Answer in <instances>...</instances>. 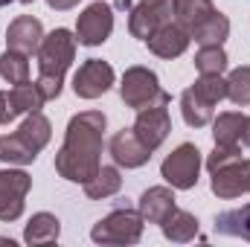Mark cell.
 <instances>
[{"mask_svg":"<svg viewBox=\"0 0 250 247\" xmlns=\"http://www.w3.org/2000/svg\"><path fill=\"white\" fill-rule=\"evenodd\" d=\"M105 114L82 111L67 123L64 143L56 154V172L70 184H87L102 166V137H105Z\"/></svg>","mask_w":250,"mask_h":247,"instance_id":"6da1fadb","label":"cell"},{"mask_svg":"<svg viewBox=\"0 0 250 247\" xmlns=\"http://www.w3.org/2000/svg\"><path fill=\"white\" fill-rule=\"evenodd\" d=\"M76 35L70 29H53L50 35H44L41 47H38V90L44 93V99H59L62 96V84H64V76L70 70V64L76 59Z\"/></svg>","mask_w":250,"mask_h":247,"instance_id":"7a4b0ae2","label":"cell"},{"mask_svg":"<svg viewBox=\"0 0 250 247\" xmlns=\"http://www.w3.org/2000/svg\"><path fill=\"white\" fill-rule=\"evenodd\" d=\"M53 137V125L50 120L35 111V114H26V120L21 123V128L9 137L0 140V160L6 166H26V163H35V157L47 148Z\"/></svg>","mask_w":250,"mask_h":247,"instance_id":"3957f363","label":"cell"},{"mask_svg":"<svg viewBox=\"0 0 250 247\" xmlns=\"http://www.w3.org/2000/svg\"><path fill=\"white\" fill-rule=\"evenodd\" d=\"M120 96L128 108L134 111H143V108H151V105H169L172 96L160 87V79L154 70L148 67H128L123 73V82H120Z\"/></svg>","mask_w":250,"mask_h":247,"instance_id":"277c9868","label":"cell"},{"mask_svg":"<svg viewBox=\"0 0 250 247\" xmlns=\"http://www.w3.org/2000/svg\"><path fill=\"white\" fill-rule=\"evenodd\" d=\"M143 215L140 209H128V206H117L114 212H108L102 221L93 224L90 239L96 245H137L143 236Z\"/></svg>","mask_w":250,"mask_h":247,"instance_id":"5b68a950","label":"cell"},{"mask_svg":"<svg viewBox=\"0 0 250 247\" xmlns=\"http://www.w3.org/2000/svg\"><path fill=\"white\" fill-rule=\"evenodd\" d=\"M114 32V6L105 0H96L84 6V12L76 18V41L82 47H99Z\"/></svg>","mask_w":250,"mask_h":247,"instance_id":"8992f818","label":"cell"},{"mask_svg":"<svg viewBox=\"0 0 250 247\" xmlns=\"http://www.w3.org/2000/svg\"><path fill=\"white\" fill-rule=\"evenodd\" d=\"M163 181L172 189H192L198 186V175H201V151L192 143H181L160 166Z\"/></svg>","mask_w":250,"mask_h":247,"instance_id":"52a82bcc","label":"cell"},{"mask_svg":"<svg viewBox=\"0 0 250 247\" xmlns=\"http://www.w3.org/2000/svg\"><path fill=\"white\" fill-rule=\"evenodd\" d=\"M32 178L23 169H0V221H18L26 206Z\"/></svg>","mask_w":250,"mask_h":247,"instance_id":"ba28073f","label":"cell"},{"mask_svg":"<svg viewBox=\"0 0 250 247\" xmlns=\"http://www.w3.org/2000/svg\"><path fill=\"white\" fill-rule=\"evenodd\" d=\"M172 15H175V0H140L137 6H131L128 32L137 41H146L154 29L169 23Z\"/></svg>","mask_w":250,"mask_h":247,"instance_id":"9c48e42d","label":"cell"},{"mask_svg":"<svg viewBox=\"0 0 250 247\" xmlns=\"http://www.w3.org/2000/svg\"><path fill=\"white\" fill-rule=\"evenodd\" d=\"M114 79H117V73H114V67L108 62L87 59L73 76V93L79 99H99V96H105L111 90Z\"/></svg>","mask_w":250,"mask_h":247,"instance_id":"30bf717a","label":"cell"},{"mask_svg":"<svg viewBox=\"0 0 250 247\" xmlns=\"http://www.w3.org/2000/svg\"><path fill=\"white\" fill-rule=\"evenodd\" d=\"M172 131V117H169V105H151V108H143L137 111V120H134V134L143 140L146 148L157 151L166 137Z\"/></svg>","mask_w":250,"mask_h":247,"instance_id":"8fae6325","label":"cell"},{"mask_svg":"<svg viewBox=\"0 0 250 247\" xmlns=\"http://www.w3.org/2000/svg\"><path fill=\"white\" fill-rule=\"evenodd\" d=\"M108 151H111L114 163L123 166V169H140V166H146L148 157H151V148L143 145V140L134 134V128L117 131V134L111 137V143H108Z\"/></svg>","mask_w":250,"mask_h":247,"instance_id":"7c38bea8","label":"cell"},{"mask_svg":"<svg viewBox=\"0 0 250 247\" xmlns=\"http://www.w3.org/2000/svg\"><path fill=\"white\" fill-rule=\"evenodd\" d=\"M189 32L178 23V21H169V23H163L160 29H154L143 44L157 56V59H178V56H184L189 47Z\"/></svg>","mask_w":250,"mask_h":247,"instance_id":"4fadbf2b","label":"cell"},{"mask_svg":"<svg viewBox=\"0 0 250 247\" xmlns=\"http://www.w3.org/2000/svg\"><path fill=\"white\" fill-rule=\"evenodd\" d=\"M41 41H44V26H41V21L32 18V15H18V18L9 23V29H6V47H9V50H18V53H23V56L38 53Z\"/></svg>","mask_w":250,"mask_h":247,"instance_id":"5bb4252c","label":"cell"},{"mask_svg":"<svg viewBox=\"0 0 250 247\" xmlns=\"http://www.w3.org/2000/svg\"><path fill=\"white\" fill-rule=\"evenodd\" d=\"M212 195L224 198V201H233L239 198L242 192H248V169H245V160H233L221 169L212 172V181H209Z\"/></svg>","mask_w":250,"mask_h":247,"instance_id":"9a60e30c","label":"cell"},{"mask_svg":"<svg viewBox=\"0 0 250 247\" xmlns=\"http://www.w3.org/2000/svg\"><path fill=\"white\" fill-rule=\"evenodd\" d=\"M137 209H140L146 224H160L175 209V189L172 186H151V189H146L140 195Z\"/></svg>","mask_w":250,"mask_h":247,"instance_id":"2e32d148","label":"cell"},{"mask_svg":"<svg viewBox=\"0 0 250 247\" xmlns=\"http://www.w3.org/2000/svg\"><path fill=\"white\" fill-rule=\"evenodd\" d=\"M59 236H62V221L53 212H35L29 218V224L23 227V242L32 247L53 245V242H59Z\"/></svg>","mask_w":250,"mask_h":247,"instance_id":"e0dca14e","label":"cell"},{"mask_svg":"<svg viewBox=\"0 0 250 247\" xmlns=\"http://www.w3.org/2000/svg\"><path fill=\"white\" fill-rule=\"evenodd\" d=\"M160 230H163V236L169 239V242H178V245H187L192 242L195 236H198V218L187 212V209H172L163 221H160Z\"/></svg>","mask_w":250,"mask_h":247,"instance_id":"ac0fdd59","label":"cell"},{"mask_svg":"<svg viewBox=\"0 0 250 247\" xmlns=\"http://www.w3.org/2000/svg\"><path fill=\"white\" fill-rule=\"evenodd\" d=\"M227 35H230V18H227V15H221L218 9H215L204 23H198V26L189 32V38H192L195 44H201V47L224 44V41H227Z\"/></svg>","mask_w":250,"mask_h":247,"instance_id":"d6986e66","label":"cell"},{"mask_svg":"<svg viewBox=\"0 0 250 247\" xmlns=\"http://www.w3.org/2000/svg\"><path fill=\"white\" fill-rule=\"evenodd\" d=\"M215 233L250 242V204L239 209H224L221 215H215Z\"/></svg>","mask_w":250,"mask_h":247,"instance_id":"ffe728a7","label":"cell"},{"mask_svg":"<svg viewBox=\"0 0 250 247\" xmlns=\"http://www.w3.org/2000/svg\"><path fill=\"white\" fill-rule=\"evenodd\" d=\"M123 189V175L117 166H99V172L84 184V195L93 198V201H102V198H111Z\"/></svg>","mask_w":250,"mask_h":247,"instance_id":"44dd1931","label":"cell"},{"mask_svg":"<svg viewBox=\"0 0 250 247\" xmlns=\"http://www.w3.org/2000/svg\"><path fill=\"white\" fill-rule=\"evenodd\" d=\"M212 108L215 105H209L207 99H201L192 87L181 93V114H184V123L189 128H204V125L212 123Z\"/></svg>","mask_w":250,"mask_h":247,"instance_id":"7402d4cb","label":"cell"},{"mask_svg":"<svg viewBox=\"0 0 250 247\" xmlns=\"http://www.w3.org/2000/svg\"><path fill=\"white\" fill-rule=\"evenodd\" d=\"M212 12H215L212 0H175V21L187 32H192L198 23H204Z\"/></svg>","mask_w":250,"mask_h":247,"instance_id":"603a6c76","label":"cell"},{"mask_svg":"<svg viewBox=\"0 0 250 247\" xmlns=\"http://www.w3.org/2000/svg\"><path fill=\"white\" fill-rule=\"evenodd\" d=\"M242 125L245 117L236 114V111H227V114H218L212 120V137L218 145H239L242 143Z\"/></svg>","mask_w":250,"mask_h":247,"instance_id":"cb8c5ba5","label":"cell"},{"mask_svg":"<svg viewBox=\"0 0 250 247\" xmlns=\"http://www.w3.org/2000/svg\"><path fill=\"white\" fill-rule=\"evenodd\" d=\"M0 76L9 84H23L29 82V56L18 53V50H6L0 56Z\"/></svg>","mask_w":250,"mask_h":247,"instance_id":"d4e9b609","label":"cell"},{"mask_svg":"<svg viewBox=\"0 0 250 247\" xmlns=\"http://www.w3.org/2000/svg\"><path fill=\"white\" fill-rule=\"evenodd\" d=\"M195 67L201 76H218L227 70V53L221 44H209V47H201L195 53Z\"/></svg>","mask_w":250,"mask_h":247,"instance_id":"484cf974","label":"cell"},{"mask_svg":"<svg viewBox=\"0 0 250 247\" xmlns=\"http://www.w3.org/2000/svg\"><path fill=\"white\" fill-rule=\"evenodd\" d=\"M9 93H12V99H15V105H18V111H21V114H35V111H41V108H44V102H47L35 82L15 84Z\"/></svg>","mask_w":250,"mask_h":247,"instance_id":"4316f807","label":"cell"},{"mask_svg":"<svg viewBox=\"0 0 250 247\" xmlns=\"http://www.w3.org/2000/svg\"><path fill=\"white\" fill-rule=\"evenodd\" d=\"M227 99L233 105H250V67H236L230 76H227Z\"/></svg>","mask_w":250,"mask_h":247,"instance_id":"83f0119b","label":"cell"},{"mask_svg":"<svg viewBox=\"0 0 250 247\" xmlns=\"http://www.w3.org/2000/svg\"><path fill=\"white\" fill-rule=\"evenodd\" d=\"M192 90H195L201 99H207L209 105H218L221 99H227V79H221V73H218V76H201V79L192 84Z\"/></svg>","mask_w":250,"mask_h":247,"instance_id":"f1b7e54d","label":"cell"},{"mask_svg":"<svg viewBox=\"0 0 250 247\" xmlns=\"http://www.w3.org/2000/svg\"><path fill=\"white\" fill-rule=\"evenodd\" d=\"M233 160H242V148H239V145H218V143H215L212 154L207 157V169H209V175H212L215 169H221V166H227V163H233Z\"/></svg>","mask_w":250,"mask_h":247,"instance_id":"f546056e","label":"cell"},{"mask_svg":"<svg viewBox=\"0 0 250 247\" xmlns=\"http://www.w3.org/2000/svg\"><path fill=\"white\" fill-rule=\"evenodd\" d=\"M18 114H21V111H18V105H15V99H12V93H9V90H0V125L15 123Z\"/></svg>","mask_w":250,"mask_h":247,"instance_id":"4dcf8cb0","label":"cell"},{"mask_svg":"<svg viewBox=\"0 0 250 247\" xmlns=\"http://www.w3.org/2000/svg\"><path fill=\"white\" fill-rule=\"evenodd\" d=\"M82 0H47V6L50 9H56V12H70V9H76Z\"/></svg>","mask_w":250,"mask_h":247,"instance_id":"1f68e13d","label":"cell"},{"mask_svg":"<svg viewBox=\"0 0 250 247\" xmlns=\"http://www.w3.org/2000/svg\"><path fill=\"white\" fill-rule=\"evenodd\" d=\"M242 143L250 148V117H245V125H242Z\"/></svg>","mask_w":250,"mask_h":247,"instance_id":"d6a6232c","label":"cell"},{"mask_svg":"<svg viewBox=\"0 0 250 247\" xmlns=\"http://www.w3.org/2000/svg\"><path fill=\"white\" fill-rule=\"evenodd\" d=\"M117 9H131V0H114Z\"/></svg>","mask_w":250,"mask_h":247,"instance_id":"836d02e7","label":"cell"},{"mask_svg":"<svg viewBox=\"0 0 250 247\" xmlns=\"http://www.w3.org/2000/svg\"><path fill=\"white\" fill-rule=\"evenodd\" d=\"M245 169H248V192H250V160H245Z\"/></svg>","mask_w":250,"mask_h":247,"instance_id":"e575fe53","label":"cell"},{"mask_svg":"<svg viewBox=\"0 0 250 247\" xmlns=\"http://www.w3.org/2000/svg\"><path fill=\"white\" fill-rule=\"evenodd\" d=\"M9 3H12V0H0V6H9Z\"/></svg>","mask_w":250,"mask_h":247,"instance_id":"d590c367","label":"cell"},{"mask_svg":"<svg viewBox=\"0 0 250 247\" xmlns=\"http://www.w3.org/2000/svg\"><path fill=\"white\" fill-rule=\"evenodd\" d=\"M21 3H35V0H21Z\"/></svg>","mask_w":250,"mask_h":247,"instance_id":"8d00e7d4","label":"cell"}]
</instances>
